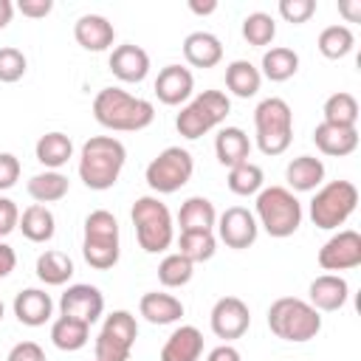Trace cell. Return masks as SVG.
I'll return each instance as SVG.
<instances>
[{
    "mask_svg": "<svg viewBox=\"0 0 361 361\" xmlns=\"http://www.w3.org/2000/svg\"><path fill=\"white\" fill-rule=\"evenodd\" d=\"M262 180H265L262 169H259L257 164H251V161H243V164L231 166V169H228V178H226L228 189H231L234 195H240V197L257 195V192L262 189Z\"/></svg>",
    "mask_w": 361,
    "mask_h": 361,
    "instance_id": "8d00e7d4",
    "label": "cell"
},
{
    "mask_svg": "<svg viewBox=\"0 0 361 361\" xmlns=\"http://www.w3.org/2000/svg\"><path fill=\"white\" fill-rule=\"evenodd\" d=\"M214 155H217V161H220L223 166L231 169V166L248 161V155H251V141H248V135H245L240 127H223V130L217 133V138H214Z\"/></svg>",
    "mask_w": 361,
    "mask_h": 361,
    "instance_id": "d4e9b609",
    "label": "cell"
},
{
    "mask_svg": "<svg viewBox=\"0 0 361 361\" xmlns=\"http://www.w3.org/2000/svg\"><path fill=\"white\" fill-rule=\"evenodd\" d=\"M183 56L192 68H214L223 59V45L212 31H192L183 39Z\"/></svg>",
    "mask_w": 361,
    "mask_h": 361,
    "instance_id": "7402d4cb",
    "label": "cell"
},
{
    "mask_svg": "<svg viewBox=\"0 0 361 361\" xmlns=\"http://www.w3.org/2000/svg\"><path fill=\"white\" fill-rule=\"evenodd\" d=\"M25 68H28V62L20 48H11V45L0 48V82H6V85L20 82L25 76Z\"/></svg>",
    "mask_w": 361,
    "mask_h": 361,
    "instance_id": "60d3db41",
    "label": "cell"
},
{
    "mask_svg": "<svg viewBox=\"0 0 361 361\" xmlns=\"http://www.w3.org/2000/svg\"><path fill=\"white\" fill-rule=\"evenodd\" d=\"M6 361H45V353L37 341H20L8 350Z\"/></svg>",
    "mask_w": 361,
    "mask_h": 361,
    "instance_id": "f6af8a7d",
    "label": "cell"
},
{
    "mask_svg": "<svg viewBox=\"0 0 361 361\" xmlns=\"http://www.w3.org/2000/svg\"><path fill=\"white\" fill-rule=\"evenodd\" d=\"M17 8H20V14H23V17L39 20V17H48V14H51L54 3H51V0H20V3H17Z\"/></svg>",
    "mask_w": 361,
    "mask_h": 361,
    "instance_id": "7dc6e473",
    "label": "cell"
},
{
    "mask_svg": "<svg viewBox=\"0 0 361 361\" xmlns=\"http://www.w3.org/2000/svg\"><path fill=\"white\" fill-rule=\"evenodd\" d=\"M178 226H180V231H212L217 226L214 203L200 195L189 197L178 212Z\"/></svg>",
    "mask_w": 361,
    "mask_h": 361,
    "instance_id": "484cf974",
    "label": "cell"
},
{
    "mask_svg": "<svg viewBox=\"0 0 361 361\" xmlns=\"http://www.w3.org/2000/svg\"><path fill=\"white\" fill-rule=\"evenodd\" d=\"M138 310L141 316L149 322V324H172L183 316V302L175 299L172 293H158V290H149L141 296L138 302Z\"/></svg>",
    "mask_w": 361,
    "mask_h": 361,
    "instance_id": "cb8c5ba5",
    "label": "cell"
},
{
    "mask_svg": "<svg viewBox=\"0 0 361 361\" xmlns=\"http://www.w3.org/2000/svg\"><path fill=\"white\" fill-rule=\"evenodd\" d=\"M68 189H71V180L56 169H45V172H39L28 180V195L42 206L62 200L68 195Z\"/></svg>",
    "mask_w": 361,
    "mask_h": 361,
    "instance_id": "1f68e13d",
    "label": "cell"
},
{
    "mask_svg": "<svg viewBox=\"0 0 361 361\" xmlns=\"http://www.w3.org/2000/svg\"><path fill=\"white\" fill-rule=\"evenodd\" d=\"M262 76L271 79V82H285L290 79L296 71H299V54L293 48H285V45H276L271 51L262 54V65H259Z\"/></svg>",
    "mask_w": 361,
    "mask_h": 361,
    "instance_id": "4dcf8cb0",
    "label": "cell"
},
{
    "mask_svg": "<svg viewBox=\"0 0 361 361\" xmlns=\"http://www.w3.org/2000/svg\"><path fill=\"white\" fill-rule=\"evenodd\" d=\"M110 71L121 82H144L149 73V54L133 42L118 45L110 54Z\"/></svg>",
    "mask_w": 361,
    "mask_h": 361,
    "instance_id": "e0dca14e",
    "label": "cell"
},
{
    "mask_svg": "<svg viewBox=\"0 0 361 361\" xmlns=\"http://www.w3.org/2000/svg\"><path fill=\"white\" fill-rule=\"evenodd\" d=\"M20 180V161L11 152H0V192L11 189Z\"/></svg>",
    "mask_w": 361,
    "mask_h": 361,
    "instance_id": "ee69618b",
    "label": "cell"
},
{
    "mask_svg": "<svg viewBox=\"0 0 361 361\" xmlns=\"http://www.w3.org/2000/svg\"><path fill=\"white\" fill-rule=\"evenodd\" d=\"M322 113H324V121H327V124L355 127V121H358V102H355V96H353V93L338 90V93L327 96V102H324Z\"/></svg>",
    "mask_w": 361,
    "mask_h": 361,
    "instance_id": "e575fe53",
    "label": "cell"
},
{
    "mask_svg": "<svg viewBox=\"0 0 361 361\" xmlns=\"http://www.w3.org/2000/svg\"><path fill=\"white\" fill-rule=\"evenodd\" d=\"M102 310H104V296L96 285L76 282L59 299V316H71V319H79L85 324H93L102 316Z\"/></svg>",
    "mask_w": 361,
    "mask_h": 361,
    "instance_id": "5bb4252c",
    "label": "cell"
},
{
    "mask_svg": "<svg viewBox=\"0 0 361 361\" xmlns=\"http://www.w3.org/2000/svg\"><path fill=\"white\" fill-rule=\"evenodd\" d=\"M279 14L285 23L302 25L316 14V0H279Z\"/></svg>",
    "mask_w": 361,
    "mask_h": 361,
    "instance_id": "7bdbcfd3",
    "label": "cell"
},
{
    "mask_svg": "<svg viewBox=\"0 0 361 361\" xmlns=\"http://www.w3.org/2000/svg\"><path fill=\"white\" fill-rule=\"evenodd\" d=\"M192 172H195V158H192V152L183 149V147H166L164 152H158V155L147 164L144 178H147V183H149L152 192H158V195H172V192H178L180 186L189 183Z\"/></svg>",
    "mask_w": 361,
    "mask_h": 361,
    "instance_id": "30bf717a",
    "label": "cell"
},
{
    "mask_svg": "<svg viewBox=\"0 0 361 361\" xmlns=\"http://www.w3.org/2000/svg\"><path fill=\"white\" fill-rule=\"evenodd\" d=\"M319 265L324 271H350L361 265V234L344 228L319 248Z\"/></svg>",
    "mask_w": 361,
    "mask_h": 361,
    "instance_id": "7c38bea8",
    "label": "cell"
},
{
    "mask_svg": "<svg viewBox=\"0 0 361 361\" xmlns=\"http://www.w3.org/2000/svg\"><path fill=\"white\" fill-rule=\"evenodd\" d=\"M93 118L116 133H138L152 124L155 107L152 102L130 96L121 87H102L93 99Z\"/></svg>",
    "mask_w": 361,
    "mask_h": 361,
    "instance_id": "6da1fadb",
    "label": "cell"
},
{
    "mask_svg": "<svg viewBox=\"0 0 361 361\" xmlns=\"http://www.w3.org/2000/svg\"><path fill=\"white\" fill-rule=\"evenodd\" d=\"M102 330L110 333V336H116V338H121V341L130 344V347H133L135 338H138V324H135V316H133L130 310H113V313L104 319Z\"/></svg>",
    "mask_w": 361,
    "mask_h": 361,
    "instance_id": "ab89813d",
    "label": "cell"
},
{
    "mask_svg": "<svg viewBox=\"0 0 361 361\" xmlns=\"http://www.w3.org/2000/svg\"><path fill=\"white\" fill-rule=\"evenodd\" d=\"M14 265H17V254H14V248L6 245V243H0V279L8 276V274L14 271Z\"/></svg>",
    "mask_w": 361,
    "mask_h": 361,
    "instance_id": "681fc988",
    "label": "cell"
},
{
    "mask_svg": "<svg viewBox=\"0 0 361 361\" xmlns=\"http://www.w3.org/2000/svg\"><path fill=\"white\" fill-rule=\"evenodd\" d=\"M228 113H231V102L223 90H203L189 104L180 107L175 127L183 138L195 141V138L206 135L209 130H214L217 124H223Z\"/></svg>",
    "mask_w": 361,
    "mask_h": 361,
    "instance_id": "ba28073f",
    "label": "cell"
},
{
    "mask_svg": "<svg viewBox=\"0 0 361 361\" xmlns=\"http://www.w3.org/2000/svg\"><path fill=\"white\" fill-rule=\"evenodd\" d=\"M257 147L262 155H282L293 141V113L290 104L279 96L262 99L254 110Z\"/></svg>",
    "mask_w": 361,
    "mask_h": 361,
    "instance_id": "5b68a950",
    "label": "cell"
},
{
    "mask_svg": "<svg viewBox=\"0 0 361 361\" xmlns=\"http://www.w3.org/2000/svg\"><path fill=\"white\" fill-rule=\"evenodd\" d=\"M358 206V189L353 180H330L310 200V220L316 228H338Z\"/></svg>",
    "mask_w": 361,
    "mask_h": 361,
    "instance_id": "9c48e42d",
    "label": "cell"
},
{
    "mask_svg": "<svg viewBox=\"0 0 361 361\" xmlns=\"http://www.w3.org/2000/svg\"><path fill=\"white\" fill-rule=\"evenodd\" d=\"M217 251V240L212 231H180L178 237V254L186 257L192 265L212 259Z\"/></svg>",
    "mask_w": 361,
    "mask_h": 361,
    "instance_id": "d6a6232c",
    "label": "cell"
},
{
    "mask_svg": "<svg viewBox=\"0 0 361 361\" xmlns=\"http://www.w3.org/2000/svg\"><path fill=\"white\" fill-rule=\"evenodd\" d=\"M20 223V209L11 197H0V237L11 234Z\"/></svg>",
    "mask_w": 361,
    "mask_h": 361,
    "instance_id": "bcb514c9",
    "label": "cell"
},
{
    "mask_svg": "<svg viewBox=\"0 0 361 361\" xmlns=\"http://www.w3.org/2000/svg\"><path fill=\"white\" fill-rule=\"evenodd\" d=\"M189 8H192L195 14H212V11H217V3H214V0H209V3H197V0H189Z\"/></svg>",
    "mask_w": 361,
    "mask_h": 361,
    "instance_id": "f5cc1de1",
    "label": "cell"
},
{
    "mask_svg": "<svg viewBox=\"0 0 361 361\" xmlns=\"http://www.w3.org/2000/svg\"><path fill=\"white\" fill-rule=\"evenodd\" d=\"M243 37H245L248 45H257V48L271 45L274 37H276V23H274V17L265 14V11H251V14L243 20Z\"/></svg>",
    "mask_w": 361,
    "mask_h": 361,
    "instance_id": "f35d334b",
    "label": "cell"
},
{
    "mask_svg": "<svg viewBox=\"0 0 361 361\" xmlns=\"http://www.w3.org/2000/svg\"><path fill=\"white\" fill-rule=\"evenodd\" d=\"M34 152H37V161H39L42 166H48V169H59V166H65V164L73 158V141H71L65 133L54 130V133L39 135Z\"/></svg>",
    "mask_w": 361,
    "mask_h": 361,
    "instance_id": "f1b7e54d",
    "label": "cell"
},
{
    "mask_svg": "<svg viewBox=\"0 0 361 361\" xmlns=\"http://www.w3.org/2000/svg\"><path fill=\"white\" fill-rule=\"evenodd\" d=\"M268 327L276 338L302 344L319 336L322 316L310 302L296 299V296H282L268 307Z\"/></svg>",
    "mask_w": 361,
    "mask_h": 361,
    "instance_id": "3957f363",
    "label": "cell"
},
{
    "mask_svg": "<svg viewBox=\"0 0 361 361\" xmlns=\"http://www.w3.org/2000/svg\"><path fill=\"white\" fill-rule=\"evenodd\" d=\"M17 228L23 231L25 240L31 243H48L56 231V220H54V212L42 203H31L23 214H20V223Z\"/></svg>",
    "mask_w": 361,
    "mask_h": 361,
    "instance_id": "4316f807",
    "label": "cell"
},
{
    "mask_svg": "<svg viewBox=\"0 0 361 361\" xmlns=\"http://www.w3.org/2000/svg\"><path fill=\"white\" fill-rule=\"evenodd\" d=\"M285 180L293 192H313L322 186L324 180V164L322 158H313V155H299L288 164L285 169Z\"/></svg>",
    "mask_w": 361,
    "mask_h": 361,
    "instance_id": "603a6c76",
    "label": "cell"
},
{
    "mask_svg": "<svg viewBox=\"0 0 361 361\" xmlns=\"http://www.w3.org/2000/svg\"><path fill=\"white\" fill-rule=\"evenodd\" d=\"M124 161H127V149L118 138L113 135H93L82 144V152H79V178L87 189H96V192H104L110 189L121 169H124Z\"/></svg>",
    "mask_w": 361,
    "mask_h": 361,
    "instance_id": "7a4b0ae2",
    "label": "cell"
},
{
    "mask_svg": "<svg viewBox=\"0 0 361 361\" xmlns=\"http://www.w3.org/2000/svg\"><path fill=\"white\" fill-rule=\"evenodd\" d=\"M259 85H262V73H259V68L251 65L248 59H234V62L226 65V87H228L234 96L251 99V96H257Z\"/></svg>",
    "mask_w": 361,
    "mask_h": 361,
    "instance_id": "83f0119b",
    "label": "cell"
},
{
    "mask_svg": "<svg viewBox=\"0 0 361 361\" xmlns=\"http://www.w3.org/2000/svg\"><path fill=\"white\" fill-rule=\"evenodd\" d=\"M195 90V76L189 68L183 65H166L158 71V79H155V96L158 102L169 104V107H178L183 104Z\"/></svg>",
    "mask_w": 361,
    "mask_h": 361,
    "instance_id": "9a60e30c",
    "label": "cell"
},
{
    "mask_svg": "<svg viewBox=\"0 0 361 361\" xmlns=\"http://www.w3.org/2000/svg\"><path fill=\"white\" fill-rule=\"evenodd\" d=\"M307 293H310V305H313L316 310L333 313V310L344 307V302H347V296H350V285H347V279L338 276V274H322V276H316V279L310 282Z\"/></svg>",
    "mask_w": 361,
    "mask_h": 361,
    "instance_id": "ac0fdd59",
    "label": "cell"
},
{
    "mask_svg": "<svg viewBox=\"0 0 361 361\" xmlns=\"http://www.w3.org/2000/svg\"><path fill=\"white\" fill-rule=\"evenodd\" d=\"M133 226H135V237L138 245L147 254H161L172 245L175 240V226H172V214L166 209V203H161L152 195H144L133 203L130 209Z\"/></svg>",
    "mask_w": 361,
    "mask_h": 361,
    "instance_id": "8992f818",
    "label": "cell"
},
{
    "mask_svg": "<svg viewBox=\"0 0 361 361\" xmlns=\"http://www.w3.org/2000/svg\"><path fill=\"white\" fill-rule=\"evenodd\" d=\"M217 234L220 240L234 248V251H243L248 245L257 243V234H259V226H257V217L243 209V206H228L220 217H217Z\"/></svg>",
    "mask_w": 361,
    "mask_h": 361,
    "instance_id": "4fadbf2b",
    "label": "cell"
},
{
    "mask_svg": "<svg viewBox=\"0 0 361 361\" xmlns=\"http://www.w3.org/2000/svg\"><path fill=\"white\" fill-rule=\"evenodd\" d=\"M121 245H118V220L107 209H96L85 217V240H82V257L90 268L107 271L118 262Z\"/></svg>",
    "mask_w": 361,
    "mask_h": 361,
    "instance_id": "52a82bcc",
    "label": "cell"
},
{
    "mask_svg": "<svg viewBox=\"0 0 361 361\" xmlns=\"http://www.w3.org/2000/svg\"><path fill=\"white\" fill-rule=\"evenodd\" d=\"M37 276L45 285H65L73 276V259L62 251H45L37 257Z\"/></svg>",
    "mask_w": 361,
    "mask_h": 361,
    "instance_id": "836d02e7",
    "label": "cell"
},
{
    "mask_svg": "<svg viewBox=\"0 0 361 361\" xmlns=\"http://www.w3.org/2000/svg\"><path fill=\"white\" fill-rule=\"evenodd\" d=\"M192 274H195V265L186 257H180L178 251L175 254H166L158 262V282L164 288H183L192 279Z\"/></svg>",
    "mask_w": 361,
    "mask_h": 361,
    "instance_id": "74e56055",
    "label": "cell"
},
{
    "mask_svg": "<svg viewBox=\"0 0 361 361\" xmlns=\"http://www.w3.org/2000/svg\"><path fill=\"white\" fill-rule=\"evenodd\" d=\"M0 322H3V302H0Z\"/></svg>",
    "mask_w": 361,
    "mask_h": 361,
    "instance_id": "db71d44e",
    "label": "cell"
},
{
    "mask_svg": "<svg viewBox=\"0 0 361 361\" xmlns=\"http://www.w3.org/2000/svg\"><path fill=\"white\" fill-rule=\"evenodd\" d=\"M206 361H243V355H240L237 347H231V344H220V347H214V350L209 353Z\"/></svg>",
    "mask_w": 361,
    "mask_h": 361,
    "instance_id": "c3c4849f",
    "label": "cell"
},
{
    "mask_svg": "<svg viewBox=\"0 0 361 361\" xmlns=\"http://www.w3.org/2000/svg\"><path fill=\"white\" fill-rule=\"evenodd\" d=\"M14 17V3L11 0H0V28H6Z\"/></svg>",
    "mask_w": 361,
    "mask_h": 361,
    "instance_id": "816d5d0a",
    "label": "cell"
},
{
    "mask_svg": "<svg viewBox=\"0 0 361 361\" xmlns=\"http://www.w3.org/2000/svg\"><path fill=\"white\" fill-rule=\"evenodd\" d=\"M73 37H76V42H79L85 51L99 54V51H107V48L113 45L116 28H113V23H110L107 17H102V14H82V17L76 20V25H73Z\"/></svg>",
    "mask_w": 361,
    "mask_h": 361,
    "instance_id": "2e32d148",
    "label": "cell"
},
{
    "mask_svg": "<svg viewBox=\"0 0 361 361\" xmlns=\"http://www.w3.org/2000/svg\"><path fill=\"white\" fill-rule=\"evenodd\" d=\"M96 361H127L130 358V353H133V347L130 344H124L121 338H116V336H110V333H99L96 336Z\"/></svg>",
    "mask_w": 361,
    "mask_h": 361,
    "instance_id": "b9f144b4",
    "label": "cell"
},
{
    "mask_svg": "<svg viewBox=\"0 0 361 361\" xmlns=\"http://www.w3.org/2000/svg\"><path fill=\"white\" fill-rule=\"evenodd\" d=\"M54 313V302L39 288H25L14 296V316L25 327H42Z\"/></svg>",
    "mask_w": 361,
    "mask_h": 361,
    "instance_id": "ffe728a7",
    "label": "cell"
},
{
    "mask_svg": "<svg viewBox=\"0 0 361 361\" xmlns=\"http://www.w3.org/2000/svg\"><path fill=\"white\" fill-rule=\"evenodd\" d=\"M313 144L319 147V152L333 155V158H344L350 152H355L358 147V130L355 127H338V124H316L313 130Z\"/></svg>",
    "mask_w": 361,
    "mask_h": 361,
    "instance_id": "d6986e66",
    "label": "cell"
},
{
    "mask_svg": "<svg viewBox=\"0 0 361 361\" xmlns=\"http://www.w3.org/2000/svg\"><path fill=\"white\" fill-rule=\"evenodd\" d=\"M316 45H319V54H322V56H327V59H341V56H347V54L353 51L355 34H353L347 25H327V28H322Z\"/></svg>",
    "mask_w": 361,
    "mask_h": 361,
    "instance_id": "d590c367",
    "label": "cell"
},
{
    "mask_svg": "<svg viewBox=\"0 0 361 361\" xmlns=\"http://www.w3.org/2000/svg\"><path fill=\"white\" fill-rule=\"evenodd\" d=\"M209 324H212V333L217 338L231 341V338L245 336V330L251 327V310L240 296H223L214 302Z\"/></svg>",
    "mask_w": 361,
    "mask_h": 361,
    "instance_id": "8fae6325",
    "label": "cell"
},
{
    "mask_svg": "<svg viewBox=\"0 0 361 361\" xmlns=\"http://www.w3.org/2000/svg\"><path fill=\"white\" fill-rule=\"evenodd\" d=\"M203 353V333L192 324H180L161 347V361H197Z\"/></svg>",
    "mask_w": 361,
    "mask_h": 361,
    "instance_id": "44dd1931",
    "label": "cell"
},
{
    "mask_svg": "<svg viewBox=\"0 0 361 361\" xmlns=\"http://www.w3.org/2000/svg\"><path fill=\"white\" fill-rule=\"evenodd\" d=\"M338 14H344L347 23H358L361 20V0H341L338 3Z\"/></svg>",
    "mask_w": 361,
    "mask_h": 361,
    "instance_id": "f907efd6",
    "label": "cell"
},
{
    "mask_svg": "<svg viewBox=\"0 0 361 361\" xmlns=\"http://www.w3.org/2000/svg\"><path fill=\"white\" fill-rule=\"evenodd\" d=\"M257 226H262L271 237H290L302 226V203L285 186H265L257 192Z\"/></svg>",
    "mask_w": 361,
    "mask_h": 361,
    "instance_id": "277c9868",
    "label": "cell"
},
{
    "mask_svg": "<svg viewBox=\"0 0 361 361\" xmlns=\"http://www.w3.org/2000/svg\"><path fill=\"white\" fill-rule=\"evenodd\" d=\"M90 338V324L79 322V319H71V316H59L54 324H51V341L56 350L62 353H76L87 344Z\"/></svg>",
    "mask_w": 361,
    "mask_h": 361,
    "instance_id": "f546056e",
    "label": "cell"
}]
</instances>
